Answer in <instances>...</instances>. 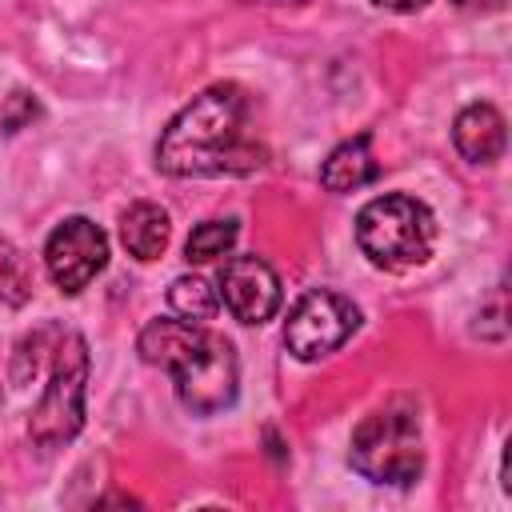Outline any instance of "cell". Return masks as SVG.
Here are the masks:
<instances>
[{
    "label": "cell",
    "instance_id": "obj_1",
    "mask_svg": "<svg viewBox=\"0 0 512 512\" xmlns=\"http://www.w3.org/2000/svg\"><path fill=\"white\" fill-rule=\"evenodd\" d=\"M248 100L236 84H212L184 104L160 144L156 164L168 176H240L264 164V148L248 136Z\"/></svg>",
    "mask_w": 512,
    "mask_h": 512
},
{
    "label": "cell",
    "instance_id": "obj_2",
    "mask_svg": "<svg viewBox=\"0 0 512 512\" xmlns=\"http://www.w3.org/2000/svg\"><path fill=\"white\" fill-rule=\"evenodd\" d=\"M136 348L148 364L172 372L188 412L212 416L236 400V352L224 336L192 320H148Z\"/></svg>",
    "mask_w": 512,
    "mask_h": 512
},
{
    "label": "cell",
    "instance_id": "obj_3",
    "mask_svg": "<svg viewBox=\"0 0 512 512\" xmlns=\"http://www.w3.org/2000/svg\"><path fill=\"white\" fill-rule=\"evenodd\" d=\"M436 240V220L416 196H376L356 216V244L376 268H412L428 260Z\"/></svg>",
    "mask_w": 512,
    "mask_h": 512
},
{
    "label": "cell",
    "instance_id": "obj_4",
    "mask_svg": "<svg viewBox=\"0 0 512 512\" xmlns=\"http://www.w3.org/2000/svg\"><path fill=\"white\" fill-rule=\"evenodd\" d=\"M352 468L376 484H412L424 468L416 416L404 408H380L352 432Z\"/></svg>",
    "mask_w": 512,
    "mask_h": 512
},
{
    "label": "cell",
    "instance_id": "obj_5",
    "mask_svg": "<svg viewBox=\"0 0 512 512\" xmlns=\"http://www.w3.org/2000/svg\"><path fill=\"white\" fill-rule=\"evenodd\" d=\"M84 384H88V344L76 332H60V348L52 352V376L32 408L28 436L40 448H60L84 424Z\"/></svg>",
    "mask_w": 512,
    "mask_h": 512
},
{
    "label": "cell",
    "instance_id": "obj_6",
    "mask_svg": "<svg viewBox=\"0 0 512 512\" xmlns=\"http://www.w3.org/2000/svg\"><path fill=\"white\" fill-rule=\"evenodd\" d=\"M356 324H360V312L348 296L332 288H312L292 304L284 320V344L296 360H320L336 352L356 332Z\"/></svg>",
    "mask_w": 512,
    "mask_h": 512
},
{
    "label": "cell",
    "instance_id": "obj_7",
    "mask_svg": "<svg viewBox=\"0 0 512 512\" xmlns=\"http://www.w3.org/2000/svg\"><path fill=\"white\" fill-rule=\"evenodd\" d=\"M44 264H48V276H52L56 288L80 292L108 264V236L92 220L72 216L64 224H56V232L48 236Z\"/></svg>",
    "mask_w": 512,
    "mask_h": 512
},
{
    "label": "cell",
    "instance_id": "obj_8",
    "mask_svg": "<svg viewBox=\"0 0 512 512\" xmlns=\"http://www.w3.org/2000/svg\"><path fill=\"white\" fill-rule=\"evenodd\" d=\"M220 296L240 324H264L280 308V280L260 256H232L220 272Z\"/></svg>",
    "mask_w": 512,
    "mask_h": 512
},
{
    "label": "cell",
    "instance_id": "obj_9",
    "mask_svg": "<svg viewBox=\"0 0 512 512\" xmlns=\"http://www.w3.org/2000/svg\"><path fill=\"white\" fill-rule=\"evenodd\" d=\"M452 140L464 160L492 164L504 152V116L492 104H468L452 124Z\"/></svg>",
    "mask_w": 512,
    "mask_h": 512
},
{
    "label": "cell",
    "instance_id": "obj_10",
    "mask_svg": "<svg viewBox=\"0 0 512 512\" xmlns=\"http://www.w3.org/2000/svg\"><path fill=\"white\" fill-rule=\"evenodd\" d=\"M376 172H380V164L372 156V140L368 136H352V140H344L340 148L328 152V160L320 168V184L328 192H356V188L372 184Z\"/></svg>",
    "mask_w": 512,
    "mask_h": 512
},
{
    "label": "cell",
    "instance_id": "obj_11",
    "mask_svg": "<svg viewBox=\"0 0 512 512\" xmlns=\"http://www.w3.org/2000/svg\"><path fill=\"white\" fill-rule=\"evenodd\" d=\"M168 212L152 200H136L120 216V240L136 260H156L168 248Z\"/></svg>",
    "mask_w": 512,
    "mask_h": 512
},
{
    "label": "cell",
    "instance_id": "obj_12",
    "mask_svg": "<svg viewBox=\"0 0 512 512\" xmlns=\"http://www.w3.org/2000/svg\"><path fill=\"white\" fill-rule=\"evenodd\" d=\"M168 304L180 320H192V324L212 320L216 308H220V300H216V292L208 288L204 276H176L172 288H168Z\"/></svg>",
    "mask_w": 512,
    "mask_h": 512
},
{
    "label": "cell",
    "instance_id": "obj_13",
    "mask_svg": "<svg viewBox=\"0 0 512 512\" xmlns=\"http://www.w3.org/2000/svg\"><path fill=\"white\" fill-rule=\"evenodd\" d=\"M236 232H240L236 220H204V224L192 228L184 252H188V260H196V264L216 260V256H224V252L236 244Z\"/></svg>",
    "mask_w": 512,
    "mask_h": 512
},
{
    "label": "cell",
    "instance_id": "obj_14",
    "mask_svg": "<svg viewBox=\"0 0 512 512\" xmlns=\"http://www.w3.org/2000/svg\"><path fill=\"white\" fill-rule=\"evenodd\" d=\"M380 8H392V12H416V8H424L428 0H376Z\"/></svg>",
    "mask_w": 512,
    "mask_h": 512
},
{
    "label": "cell",
    "instance_id": "obj_15",
    "mask_svg": "<svg viewBox=\"0 0 512 512\" xmlns=\"http://www.w3.org/2000/svg\"><path fill=\"white\" fill-rule=\"evenodd\" d=\"M460 8H500L504 0H456Z\"/></svg>",
    "mask_w": 512,
    "mask_h": 512
},
{
    "label": "cell",
    "instance_id": "obj_16",
    "mask_svg": "<svg viewBox=\"0 0 512 512\" xmlns=\"http://www.w3.org/2000/svg\"><path fill=\"white\" fill-rule=\"evenodd\" d=\"M0 252H4V240H0ZM0 260H4V256H0Z\"/></svg>",
    "mask_w": 512,
    "mask_h": 512
}]
</instances>
